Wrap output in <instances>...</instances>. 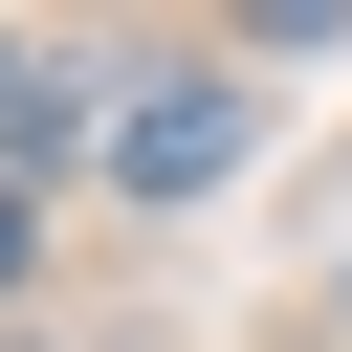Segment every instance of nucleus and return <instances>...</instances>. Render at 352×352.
<instances>
[{
	"label": "nucleus",
	"instance_id": "nucleus-2",
	"mask_svg": "<svg viewBox=\"0 0 352 352\" xmlns=\"http://www.w3.org/2000/svg\"><path fill=\"white\" fill-rule=\"evenodd\" d=\"M66 110H88V88H66V66H44V44H0V154H44V132H66Z\"/></svg>",
	"mask_w": 352,
	"mask_h": 352
},
{
	"label": "nucleus",
	"instance_id": "nucleus-1",
	"mask_svg": "<svg viewBox=\"0 0 352 352\" xmlns=\"http://www.w3.org/2000/svg\"><path fill=\"white\" fill-rule=\"evenodd\" d=\"M242 132H264V110H242V66H176V88H132V110H110V176H132V198H198V176H242Z\"/></svg>",
	"mask_w": 352,
	"mask_h": 352
},
{
	"label": "nucleus",
	"instance_id": "nucleus-3",
	"mask_svg": "<svg viewBox=\"0 0 352 352\" xmlns=\"http://www.w3.org/2000/svg\"><path fill=\"white\" fill-rule=\"evenodd\" d=\"M22 242H44V220H22V176H0V264H22Z\"/></svg>",
	"mask_w": 352,
	"mask_h": 352
}]
</instances>
